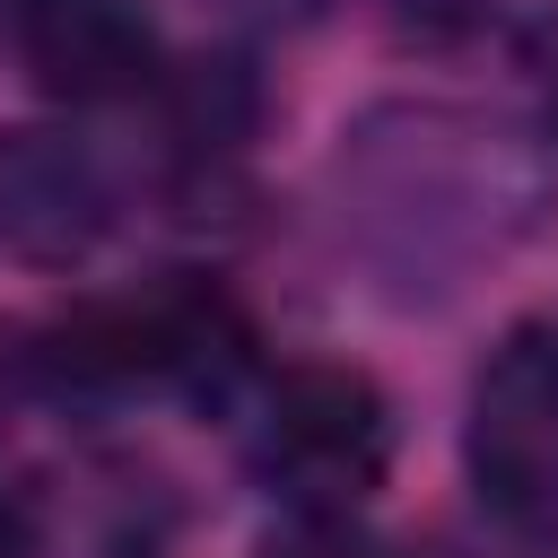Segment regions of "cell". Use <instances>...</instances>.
Masks as SVG:
<instances>
[{
	"label": "cell",
	"mask_w": 558,
	"mask_h": 558,
	"mask_svg": "<svg viewBox=\"0 0 558 558\" xmlns=\"http://www.w3.org/2000/svg\"><path fill=\"white\" fill-rule=\"evenodd\" d=\"M523 87H532V140L558 166V0L523 26Z\"/></svg>",
	"instance_id": "7"
},
{
	"label": "cell",
	"mask_w": 558,
	"mask_h": 558,
	"mask_svg": "<svg viewBox=\"0 0 558 558\" xmlns=\"http://www.w3.org/2000/svg\"><path fill=\"white\" fill-rule=\"evenodd\" d=\"M253 471L288 497V514H349L392 471V401L357 366H288L262 392Z\"/></svg>",
	"instance_id": "3"
},
{
	"label": "cell",
	"mask_w": 558,
	"mask_h": 558,
	"mask_svg": "<svg viewBox=\"0 0 558 558\" xmlns=\"http://www.w3.org/2000/svg\"><path fill=\"white\" fill-rule=\"evenodd\" d=\"M462 471L471 497L514 541H558V323L523 314L471 366L462 401Z\"/></svg>",
	"instance_id": "2"
},
{
	"label": "cell",
	"mask_w": 558,
	"mask_h": 558,
	"mask_svg": "<svg viewBox=\"0 0 558 558\" xmlns=\"http://www.w3.org/2000/svg\"><path fill=\"white\" fill-rule=\"evenodd\" d=\"M262 558H384V549H366V541L349 532V514H296L288 541H270Z\"/></svg>",
	"instance_id": "8"
},
{
	"label": "cell",
	"mask_w": 558,
	"mask_h": 558,
	"mask_svg": "<svg viewBox=\"0 0 558 558\" xmlns=\"http://www.w3.org/2000/svg\"><path fill=\"white\" fill-rule=\"evenodd\" d=\"M26 61L70 105L157 87V35L131 0H26Z\"/></svg>",
	"instance_id": "6"
},
{
	"label": "cell",
	"mask_w": 558,
	"mask_h": 558,
	"mask_svg": "<svg viewBox=\"0 0 558 558\" xmlns=\"http://www.w3.org/2000/svg\"><path fill=\"white\" fill-rule=\"evenodd\" d=\"M174 488L131 453H61L0 488V558H166Z\"/></svg>",
	"instance_id": "4"
},
{
	"label": "cell",
	"mask_w": 558,
	"mask_h": 558,
	"mask_svg": "<svg viewBox=\"0 0 558 558\" xmlns=\"http://www.w3.org/2000/svg\"><path fill=\"white\" fill-rule=\"evenodd\" d=\"M549 201V157L532 131L445 105L384 96L331 148L340 253L392 305H445L488 262H506Z\"/></svg>",
	"instance_id": "1"
},
{
	"label": "cell",
	"mask_w": 558,
	"mask_h": 558,
	"mask_svg": "<svg viewBox=\"0 0 558 558\" xmlns=\"http://www.w3.org/2000/svg\"><path fill=\"white\" fill-rule=\"evenodd\" d=\"M209 17H227V26H253V35H296V26H314V17H331L340 0H201Z\"/></svg>",
	"instance_id": "9"
},
{
	"label": "cell",
	"mask_w": 558,
	"mask_h": 558,
	"mask_svg": "<svg viewBox=\"0 0 558 558\" xmlns=\"http://www.w3.org/2000/svg\"><path fill=\"white\" fill-rule=\"evenodd\" d=\"M113 235V174L70 122L0 131V253L26 270H78Z\"/></svg>",
	"instance_id": "5"
}]
</instances>
